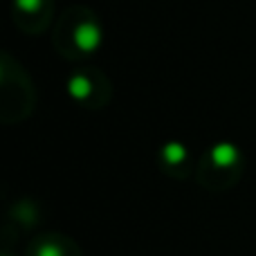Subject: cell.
Instances as JSON below:
<instances>
[{"label": "cell", "mask_w": 256, "mask_h": 256, "mask_svg": "<svg viewBox=\"0 0 256 256\" xmlns=\"http://www.w3.org/2000/svg\"><path fill=\"white\" fill-rule=\"evenodd\" d=\"M74 43L84 52H94L102 45V30L94 22H81L74 30Z\"/></svg>", "instance_id": "1"}, {"label": "cell", "mask_w": 256, "mask_h": 256, "mask_svg": "<svg viewBox=\"0 0 256 256\" xmlns=\"http://www.w3.org/2000/svg\"><path fill=\"white\" fill-rule=\"evenodd\" d=\"M212 160L216 166H232V164H236V160H238V148H236L234 144H227V142H222V144L214 146L212 150Z\"/></svg>", "instance_id": "2"}, {"label": "cell", "mask_w": 256, "mask_h": 256, "mask_svg": "<svg viewBox=\"0 0 256 256\" xmlns=\"http://www.w3.org/2000/svg\"><path fill=\"white\" fill-rule=\"evenodd\" d=\"M68 92L74 99H86L90 92H92V86L86 76H72L70 84H68Z\"/></svg>", "instance_id": "3"}, {"label": "cell", "mask_w": 256, "mask_h": 256, "mask_svg": "<svg viewBox=\"0 0 256 256\" xmlns=\"http://www.w3.org/2000/svg\"><path fill=\"white\" fill-rule=\"evenodd\" d=\"M162 155H164V160H166L168 164H180L182 160L186 158V148L180 144V142H168V144L164 146Z\"/></svg>", "instance_id": "4"}, {"label": "cell", "mask_w": 256, "mask_h": 256, "mask_svg": "<svg viewBox=\"0 0 256 256\" xmlns=\"http://www.w3.org/2000/svg\"><path fill=\"white\" fill-rule=\"evenodd\" d=\"M43 0H16V7L22 12H38Z\"/></svg>", "instance_id": "5"}, {"label": "cell", "mask_w": 256, "mask_h": 256, "mask_svg": "<svg viewBox=\"0 0 256 256\" xmlns=\"http://www.w3.org/2000/svg\"><path fill=\"white\" fill-rule=\"evenodd\" d=\"M36 256H63V254H61V250H58L56 245H43Z\"/></svg>", "instance_id": "6"}]
</instances>
